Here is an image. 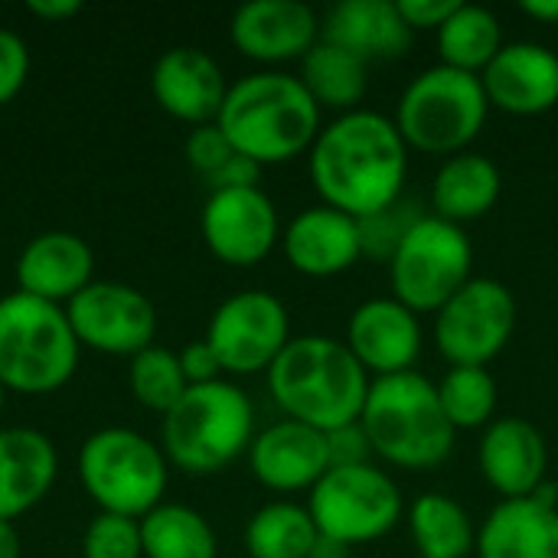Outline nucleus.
I'll return each mask as SVG.
<instances>
[{"label": "nucleus", "mask_w": 558, "mask_h": 558, "mask_svg": "<svg viewBox=\"0 0 558 558\" xmlns=\"http://www.w3.org/2000/svg\"><path fill=\"white\" fill-rule=\"evenodd\" d=\"M307 170L324 206L366 219L405 196L409 144L389 114L356 108L320 128Z\"/></svg>", "instance_id": "obj_1"}, {"label": "nucleus", "mask_w": 558, "mask_h": 558, "mask_svg": "<svg viewBox=\"0 0 558 558\" xmlns=\"http://www.w3.org/2000/svg\"><path fill=\"white\" fill-rule=\"evenodd\" d=\"M369 383L347 340L320 333L294 337L268 369V389L281 412L324 435L360 422Z\"/></svg>", "instance_id": "obj_2"}, {"label": "nucleus", "mask_w": 558, "mask_h": 558, "mask_svg": "<svg viewBox=\"0 0 558 558\" xmlns=\"http://www.w3.org/2000/svg\"><path fill=\"white\" fill-rule=\"evenodd\" d=\"M216 124L235 154L265 167L311 150L320 134V108L298 75L252 72L229 85Z\"/></svg>", "instance_id": "obj_3"}, {"label": "nucleus", "mask_w": 558, "mask_h": 558, "mask_svg": "<svg viewBox=\"0 0 558 558\" xmlns=\"http://www.w3.org/2000/svg\"><path fill=\"white\" fill-rule=\"evenodd\" d=\"M360 425L373 454L399 471H432L445 464L458 435L441 409L438 386L415 369L373 379Z\"/></svg>", "instance_id": "obj_4"}, {"label": "nucleus", "mask_w": 558, "mask_h": 558, "mask_svg": "<svg viewBox=\"0 0 558 558\" xmlns=\"http://www.w3.org/2000/svg\"><path fill=\"white\" fill-rule=\"evenodd\" d=\"M255 409L235 383L190 386L163 415V448L186 474H216L252 448Z\"/></svg>", "instance_id": "obj_5"}, {"label": "nucleus", "mask_w": 558, "mask_h": 558, "mask_svg": "<svg viewBox=\"0 0 558 558\" xmlns=\"http://www.w3.org/2000/svg\"><path fill=\"white\" fill-rule=\"evenodd\" d=\"M487 114L490 101L481 75L438 62L422 69L402 88L392 121L409 147L435 157H454L484 131Z\"/></svg>", "instance_id": "obj_6"}, {"label": "nucleus", "mask_w": 558, "mask_h": 558, "mask_svg": "<svg viewBox=\"0 0 558 558\" xmlns=\"http://www.w3.org/2000/svg\"><path fill=\"white\" fill-rule=\"evenodd\" d=\"M78 363L75 330L52 301L13 291L0 298V383L16 392H52Z\"/></svg>", "instance_id": "obj_7"}, {"label": "nucleus", "mask_w": 558, "mask_h": 558, "mask_svg": "<svg viewBox=\"0 0 558 558\" xmlns=\"http://www.w3.org/2000/svg\"><path fill=\"white\" fill-rule=\"evenodd\" d=\"M78 474L105 513L144 520L167 490L163 454L131 428H101L78 451Z\"/></svg>", "instance_id": "obj_8"}, {"label": "nucleus", "mask_w": 558, "mask_h": 558, "mask_svg": "<svg viewBox=\"0 0 558 558\" xmlns=\"http://www.w3.org/2000/svg\"><path fill=\"white\" fill-rule=\"evenodd\" d=\"M474 248L464 226L422 216L389 258L392 298L415 314H438L474 275Z\"/></svg>", "instance_id": "obj_9"}, {"label": "nucleus", "mask_w": 558, "mask_h": 558, "mask_svg": "<svg viewBox=\"0 0 558 558\" xmlns=\"http://www.w3.org/2000/svg\"><path fill=\"white\" fill-rule=\"evenodd\" d=\"M311 520L320 536L350 549L389 536L405 513L399 484L376 464L330 468L311 490Z\"/></svg>", "instance_id": "obj_10"}, {"label": "nucleus", "mask_w": 558, "mask_h": 558, "mask_svg": "<svg viewBox=\"0 0 558 558\" xmlns=\"http://www.w3.org/2000/svg\"><path fill=\"white\" fill-rule=\"evenodd\" d=\"M517 330V298L497 278H471L438 314L435 343L451 366H484L497 360Z\"/></svg>", "instance_id": "obj_11"}, {"label": "nucleus", "mask_w": 558, "mask_h": 558, "mask_svg": "<svg viewBox=\"0 0 558 558\" xmlns=\"http://www.w3.org/2000/svg\"><path fill=\"white\" fill-rule=\"evenodd\" d=\"M206 343L219 356V366L235 376L271 369L291 343L288 307L268 291H239L216 307Z\"/></svg>", "instance_id": "obj_12"}, {"label": "nucleus", "mask_w": 558, "mask_h": 558, "mask_svg": "<svg viewBox=\"0 0 558 558\" xmlns=\"http://www.w3.org/2000/svg\"><path fill=\"white\" fill-rule=\"evenodd\" d=\"M75 340L101 353H141L157 330V311L137 288L118 281H92L65 311Z\"/></svg>", "instance_id": "obj_13"}, {"label": "nucleus", "mask_w": 558, "mask_h": 558, "mask_svg": "<svg viewBox=\"0 0 558 558\" xmlns=\"http://www.w3.org/2000/svg\"><path fill=\"white\" fill-rule=\"evenodd\" d=\"M203 239L226 265H258L281 239L278 209L258 186L216 190L203 206Z\"/></svg>", "instance_id": "obj_14"}, {"label": "nucleus", "mask_w": 558, "mask_h": 558, "mask_svg": "<svg viewBox=\"0 0 558 558\" xmlns=\"http://www.w3.org/2000/svg\"><path fill=\"white\" fill-rule=\"evenodd\" d=\"M347 347L369 379L409 373L422 356V320L392 294L369 298L347 320Z\"/></svg>", "instance_id": "obj_15"}, {"label": "nucleus", "mask_w": 558, "mask_h": 558, "mask_svg": "<svg viewBox=\"0 0 558 558\" xmlns=\"http://www.w3.org/2000/svg\"><path fill=\"white\" fill-rule=\"evenodd\" d=\"M490 108L533 118L558 105V52L533 39L507 43L481 72Z\"/></svg>", "instance_id": "obj_16"}, {"label": "nucleus", "mask_w": 558, "mask_h": 558, "mask_svg": "<svg viewBox=\"0 0 558 558\" xmlns=\"http://www.w3.org/2000/svg\"><path fill=\"white\" fill-rule=\"evenodd\" d=\"M229 36L248 59L288 62L304 59L317 46L320 20L301 0H248L232 13Z\"/></svg>", "instance_id": "obj_17"}, {"label": "nucleus", "mask_w": 558, "mask_h": 558, "mask_svg": "<svg viewBox=\"0 0 558 558\" xmlns=\"http://www.w3.org/2000/svg\"><path fill=\"white\" fill-rule=\"evenodd\" d=\"M477 464L484 481L504 500H526L539 490V484H546L549 448L533 422L507 415V418H494L484 428Z\"/></svg>", "instance_id": "obj_18"}, {"label": "nucleus", "mask_w": 558, "mask_h": 558, "mask_svg": "<svg viewBox=\"0 0 558 558\" xmlns=\"http://www.w3.org/2000/svg\"><path fill=\"white\" fill-rule=\"evenodd\" d=\"M248 461H252V474L268 490L278 494L314 490V484L330 471L327 435L294 418H284L265 428L258 438H252Z\"/></svg>", "instance_id": "obj_19"}, {"label": "nucleus", "mask_w": 558, "mask_h": 558, "mask_svg": "<svg viewBox=\"0 0 558 558\" xmlns=\"http://www.w3.org/2000/svg\"><path fill=\"white\" fill-rule=\"evenodd\" d=\"M150 92L163 111L199 128L219 118L229 85L219 62L209 52L196 46H177L154 62Z\"/></svg>", "instance_id": "obj_20"}, {"label": "nucleus", "mask_w": 558, "mask_h": 558, "mask_svg": "<svg viewBox=\"0 0 558 558\" xmlns=\"http://www.w3.org/2000/svg\"><path fill=\"white\" fill-rule=\"evenodd\" d=\"M284 258L307 278H333L363 258L360 222L333 206H307L281 232Z\"/></svg>", "instance_id": "obj_21"}, {"label": "nucleus", "mask_w": 558, "mask_h": 558, "mask_svg": "<svg viewBox=\"0 0 558 558\" xmlns=\"http://www.w3.org/2000/svg\"><path fill=\"white\" fill-rule=\"evenodd\" d=\"M412 29L396 0H340L320 23V39L360 56L363 62L399 59L412 46Z\"/></svg>", "instance_id": "obj_22"}, {"label": "nucleus", "mask_w": 558, "mask_h": 558, "mask_svg": "<svg viewBox=\"0 0 558 558\" xmlns=\"http://www.w3.org/2000/svg\"><path fill=\"white\" fill-rule=\"evenodd\" d=\"M92 248L72 232H43L36 235L16 262V281L23 294L43 301L75 298L92 281Z\"/></svg>", "instance_id": "obj_23"}, {"label": "nucleus", "mask_w": 558, "mask_h": 558, "mask_svg": "<svg viewBox=\"0 0 558 558\" xmlns=\"http://www.w3.org/2000/svg\"><path fill=\"white\" fill-rule=\"evenodd\" d=\"M56 448L43 432L3 428L0 432V520L33 510L56 481Z\"/></svg>", "instance_id": "obj_24"}, {"label": "nucleus", "mask_w": 558, "mask_h": 558, "mask_svg": "<svg viewBox=\"0 0 558 558\" xmlns=\"http://www.w3.org/2000/svg\"><path fill=\"white\" fill-rule=\"evenodd\" d=\"M481 558H558V507L500 500L477 530Z\"/></svg>", "instance_id": "obj_25"}, {"label": "nucleus", "mask_w": 558, "mask_h": 558, "mask_svg": "<svg viewBox=\"0 0 558 558\" xmlns=\"http://www.w3.org/2000/svg\"><path fill=\"white\" fill-rule=\"evenodd\" d=\"M500 193V167L477 150H461L454 157H445L432 180V216L464 226L487 216L497 206Z\"/></svg>", "instance_id": "obj_26"}, {"label": "nucleus", "mask_w": 558, "mask_h": 558, "mask_svg": "<svg viewBox=\"0 0 558 558\" xmlns=\"http://www.w3.org/2000/svg\"><path fill=\"white\" fill-rule=\"evenodd\" d=\"M409 536L418 558H468L477 553L471 513L448 494H422L405 510Z\"/></svg>", "instance_id": "obj_27"}, {"label": "nucleus", "mask_w": 558, "mask_h": 558, "mask_svg": "<svg viewBox=\"0 0 558 558\" xmlns=\"http://www.w3.org/2000/svg\"><path fill=\"white\" fill-rule=\"evenodd\" d=\"M304 88L311 92V98L317 101V108H330V111H356V105L366 95L369 85V62H363L360 56L317 39V46L301 59V75Z\"/></svg>", "instance_id": "obj_28"}, {"label": "nucleus", "mask_w": 558, "mask_h": 558, "mask_svg": "<svg viewBox=\"0 0 558 558\" xmlns=\"http://www.w3.org/2000/svg\"><path fill=\"white\" fill-rule=\"evenodd\" d=\"M507 46L504 39V26L497 20L494 10L481 7V3H464L445 20V26L438 29V56L441 65L481 75L497 52Z\"/></svg>", "instance_id": "obj_29"}, {"label": "nucleus", "mask_w": 558, "mask_h": 558, "mask_svg": "<svg viewBox=\"0 0 558 558\" xmlns=\"http://www.w3.org/2000/svg\"><path fill=\"white\" fill-rule=\"evenodd\" d=\"M141 549L147 558H216V533L203 513L160 504L141 520Z\"/></svg>", "instance_id": "obj_30"}, {"label": "nucleus", "mask_w": 558, "mask_h": 558, "mask_svg": "<svg viewBox=\"0 0 558 558\" xmlns=\"http://www.w3.org/2000/svg\"><path fill=\"white\" fill-rule=\"evenodd\" d=\"M317 539L311 510L291 500L265 504L245 526L248 558H307Z\"/></svg>", "instance_id": "obj_31"}, {"label": "nucleus", "mask_w": 558, "mask_h": 558, "mask_svg": "<svg viewBox=\"0 0 558 558\" xmlns=\"http://www.w3.org/2000/svg\"><path fill=\"white\" fill-rule=\"evenodd\" d=\"M438 399L454 432L487 428L497 412V379L484 366H451L438 383Z\"/></svg>", "instance_id": "obj_32"}, {"label": "nucleus", "mask_w": 558, "mask_h": 558, "mask_svg": "<svg viewBox=\"0 0 558 558\" xmlns=\"http://www.w3.org/2000/svg\"><path fill=\"white\" fill-rule=\"evenodd\" d=\"M128 383H131V392L154 412H170L183 392L190 389L186 376H183V366H180V356L163 350V347H147L141 353H134L131 366H128Z\"/></svg>", "instance_id": "obj_33"}, {"label": "nucleus", "mask_w": 558, "mask_h": 558, "mask_svg": "<svg viewBox=\"0 0 558 558\" xmlns=\"http://www.w3.org/2000/svg\"><path fill=\"white\" fill-rule=\"evenodd\" d=\"M428 216L425 206L412 196H402L396 199L392 206H386L383 213H373L366 219H356L360 222V248H363V258H373V262H386L396 255V248L402 245V239L412 232V226Z\"/></svg>", "instance_id": "obj_34"}, {"label": "nucleus", "mask_w": 558, "mask_h": 558, "mask_svg": "<svg viewBox=\"0 0 558 558\" xmlns=\"http://www.w3.org/2000/svg\"><path fill=\"white\" fill-rule=\"evenodd\" d=\"M141 523L118 513H98L85 530V558H141Z\"/></svg>", "instance_id": "obj_35"}, {"label": "nucleus", "mask_w": 558, "mask_h": 558, "mask_svg": "<svg viewBox=\"0 0 558 558\" xmlns=\"http://www.w3.org/2000/svg\"><path fill=\"white\" fill-rule=\"evenodd\" d=\"M235 154V147L229 144V137L219 131V124H199L190 137H186V160L193 163V170L203 173V180H209L229 157Z\"/></svg>", "instance_id": "obj_36"}, {"label": "nucleus", "mask_w": 558, "mask_h": 558, "mask_svg": "<svg viewBox=\"0 0 558 558\" xmlns=\"http://www.w3.org/2000/svg\"><path fill=\"white\" fill-rule=\"evenodd\" d=\"M29 49L13 29H0V105H7L26 82Z\"/></svg>", "instance_id": "obj_37"}, {"label": "nucleus", "mask_w": 558, "mask_h": 558, "mask_svg": "<svg viewBox=\"0 0 558 558\" xmlns=\"http://www.w3.org/2000/svg\"><path fill=\"white\" fill-rule=\"evenodd\" d=\"M327 451H330V468H360V464H373L376 458L360 422L327 432Z\"/></svg>", "instance_id": "obj_38"}, {"label": "nucleus", "mask_w": 558, "mask_h": 558, "mask_svg": "<svg viewBox=\"0 0 558 558\" xmlns=\"http://www.w3.org/2000/svg\"><path fill=\"white\" fill-rule=\"evenodd\" d=\"M402 20L409 23V29H441L445 20L461 7V0H396Z\"/></svg>", "instance_id": "obj_39"}, {"label": "nucleus", "mask_w": 558, "mask_h": 558, "mask_svg": "<svg viewBox=\"0 0 558 558\" xmlns=\"http://www.w3.org/2000/svg\"><path fill=\"white\" fill-rule=\"evenodd\" d=\"M180 366H183V376L190 386H203V383H216L222 366H219V356L213 353V347L206 340H196V343H186L183 353H180Z\"/></svg>", "instance_id": "obj_40"}, {"label": "nucleus", "mask_w": 558, "mask_h": 558, "mask_svg": "<svg viewBox=\"0 0 558 558\" xmlns=\"http://www.w3.org/2000/svg\"><path fill=\"white\" fill-rule=\"evenodd\" d=\"M258 177H262V163L242 157V154H232L209 180L206 186L216 193V190H239V186H258Z\"/></svg>", "instance_id": "obj_41"}, {"label": "nucleus", "mask_w": 558, "mask_h": 558, "mask_svg": "<svg viewBox=\"0 0 558 558\" xmlns=\"http://www.w3.org/2000/svg\"><path fill=\"white\" fill-rule=\"evenodd\" d=\"M26 7H29L33 13H39V16H49V20L69 16V13H78V10H82L78 0H29Z\"/></svg>", "instance_id": "obj_42"}, {"label": "nucleus", "mask_w": 558, "mask_h": 558, "mask_svg": "<svg viewBox=\"0 0 558 558\" xmlns=\"http://www.w3.org/2000/svg\"><path fill=\"white\" fill-rule=\"evenodd\" d=\"M520 10L539 23H558V0H523Z\"/></svg>", "instance_id": "obj_43"}, {"label": "nucleus", "mask_w": 558, "mask_h": 558, "mask_svg": "<svg viewBox=\"0 0 558 558\" xmlns=\"http://www.w3.org/2000/svg\"><path fill=\"white\" fill-rule=\"evenodd\" d=\"M307 558H353V549L343 546V543H337V539L320 536V539L314 543V549H311V556Z\"/></svg>", "instance_id": "obj_44"}, {"label": "nucleus", "mask_w": 558, "mask_h": 558, "mask_svg": "<svg viewBox=\"0 0 558 558\" xmlns=\"http://www.w3.org/2000/svg\"><path fill=\"white\" fill-rule=\"evenodd\" d=\"M0 558H20V533L10 520H0Z\"/></svg>", "instance_id": "obj_45"}, {"label": "nucleus", "mask_w": 558, "mask_h": 558, "mask_svg": "<svg viewBox=\"0 0 558 558\" xmlns=\"http://www.w3.org/2000/svg\"><path fill=\"white\" fill-rule=\"evenodd\" d=\"M0 409H3V383H0Z\"/></svg>", "instance_id": "obj_46"}]
</instances>
